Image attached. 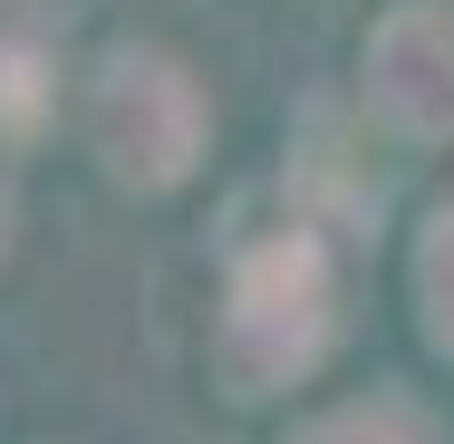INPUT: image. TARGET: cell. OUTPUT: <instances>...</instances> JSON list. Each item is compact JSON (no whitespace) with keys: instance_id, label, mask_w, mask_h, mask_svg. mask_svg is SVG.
Listing matches in <instances>:
<instances>
[{"instance_id":"6da1fadb","label":"cell","mask_w":454,"mask_h":444,"mask_svg":"<svg viewBox=\"0 0 454 444\" xmlns=\"http://www.w3.org/2000/svg\"><path fill=\"white\" fill-rule=\"evenodd\" d=\"M329 329H339L329 242H319L309 222H280V232H262V242L232 261L213 367H223L232 396H271V386H300V377L329 357Z\"/></svg>"},{"instance_id":"7a4b0ae2","label":"cell","mask_w":454,"mask_h":444,"mask_svg":"<svg viewBox=\"0 0 454 444\" xmlns=\"http://www.w3.org/2000/svg\"><path fill=\"white\" fill-rule=\"evenodd\" d=\"M203 88L193 68L165 58V49H116L88 88V145L106 155V175L136 183V193H165V183L193 175L203 155Z\"/></svg>"},{"instance_id":"3957f363","label":"cell","mask_w":454,"mask_h":444,"mask_svg":"<svg viewBox=\"0 0 454 444\" xmlns=\"http://www.w3.org/2000/svg\"><path fill=\"white\" fill-rule=\"evenodd\" d=\"M367 116L406 145H445L454 136V0H396L367 29Z\"/></svg>"},{"instance_id":"277c9868","label":"cell","mask_w":454,"mask_h":444,"mask_svg":"<svg viewBox=\"0 0 454 444\" xmlns=\"http://www.w3.org/2000/svg\"><path fill=\"white\" fill-rule=\"evenodd\" d=\"M49 106H59L49 49H39V39H0V136H39Z\"/></svg>"},{"instance_id":"5b68a950","label":"cell","mask_w":454,"mask_h":444,"mask_svg":"<svg viewBox=\"0 0 454 444\" xmlns=\"http://www.w3.org/2000/svg\"><path fill=\"white\" fill-rule=\"evenodd\" d=\"M416 309H426V339L454 357V203L416 232Z\"/></svg>"},{"instance_id":"8992f818","label":"cell","mask_w":454,"mask_h":444,"mask_svg":"<svg viewBox=\"0 0 454 444\" xmlns=\"http://www.w3.org/2000/svg\"><path fill=\"white\" fill-rule=\"evenodd\" d=\"M290 444H426V425H416L406 406L367 396V406H329V416H309Z\"/></svg>"},{"instance_id":"52a82bcc","label":"cell","mask_w":454,"mask_h":444,"mask_svg":"<svg viewBox=\"0 0 454 444\" xmlns=\"http://www.w3.org/2000/svg\"><path fill=\"white\" fill-rule=\"evenodd\" d=\"M0 252H10V193H0Z\"/></svg>"}]
</instances>
